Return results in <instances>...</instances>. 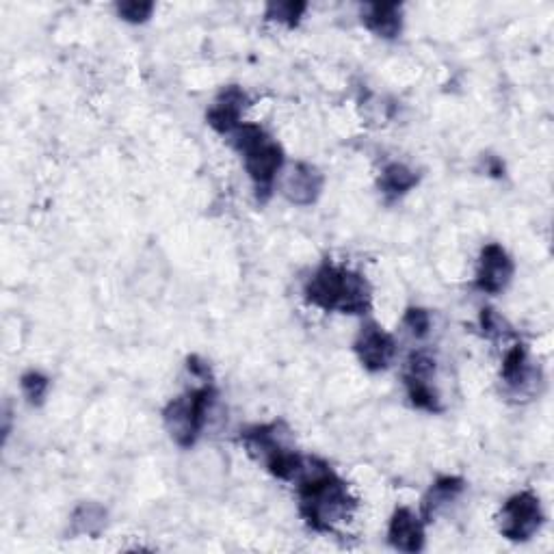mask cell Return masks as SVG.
I'll list each match as a JSON object with an SVG mask.
<instances>
[{"label": "cell", "mask_w": 554, "mask_h": 554, "mask_svg": "<svg viewBox=\"0 0 554 554\" xmlns=\"http://www.w3.org/2000/svg\"><path fill=\"white\" fill-rule=\"evenodd\" d=\"M544 509L542 500L533 492L513 494L498 513V531L509 542H529L542 529Z\"/></svg>", "instance_id": "cell-5"}, {"label": "cell", "mask_w": 554, "mask_h": 554, "mask_svg": "<svg viewBox=\"0 0 554 554\" xmlns=\"http://www.w3.org/2000/svg\"><path fill=\"white\" fill-rule=\"evenodd\" d=\"M308 303L325 312L340 314H366L371 310L373 293L366 277L345 267H336L332 262H325L312 273L310 280L303 288Z\"/></svg>", "instance_id": "cell-2"}, {"label": "cell", "mask_w": 554, "mask_h": 554, "mask_svg": "<svg viewBox=\"0 0 554 554\" xmlns=\"http://www.w3.org/2000/svg\"><path fill=\"white\" fill-rule=\"evenodd\" d=\"M500 375H503V381L509 386V390L522 394L526 388L535 386V375H539V371H535V366L531 364L526 347L516 345L505 353L503 371H500Z\"/></svg>", "instance_id": "cell-12"}, {"label": "cell", "mask_w": 554, "mask_h": 554, "mask_svg": "<svg viewBox=\"0 0 554 554\" xmlns=\"http://www.w3.org/2000/svg\"><path fill=\"white\" fill-rule=\"evenodd\" d=\"M362 22L377 37L394 39L403 29V7L397 3H371L362 9Z\"/></svg>", "instance_id": "cell-11"}, {"label": "cell", "mask_w": 554, "mask_h": 554, "mask_svg": "<svg viewBox=\"0 0 554 554\" xmlns=\"http://www.w3.org/2000/svg\"><path fill=\"white\" fill-rule=\"evenodd\" d=\"M481 327H483V332L487 336H492V338L507 334V323L503 319H500V316L494 310H490V308H485L481 312Z\"/></svg>", "instance_id": "cell-21"}, {"label": "cell", "mask_w": 554, "mask_h": 554, "mask_svg": "<svg viewBox=\"0 0 554 554\" xmlns=\"http://www.w3.org/2000/svg\"><path fill=\"white\" fill-rule=\"evenodd\" d=\"M152 11H154V3H137V0L117 5V13H120V18L130 24L145 22L152 16Z\"/></svg>", "instance_id": "cell-20"}, {"label": "cell", "mask_w": 554, "mask_h": 554, "mask_svg": "<svg viewBox=\"0 0 554 554\" xmlns=\"http://www.w3.org/2000/svg\"><path fill=\"white\" fill-rule=\"evenodd\" d=\"M388 542L401 552H420L425 548V520L407 507H399L392 513L388 526Z\"/></svg>", "instance_id": "cell-10"}, {"label": "cell", "mask_w": 554, "mask_h": 554, "mask_svg": "<svg viewBox=\"0 0 554 554\" xmlns=\"http://www.w3.org/2000/svg\"><path fill=\"white\" fill-rule=\"evenodd\" d=\"M418 184V174L403 163H390L381 171L379 189L388 200H399L405 193H410Z\"/></svg>", "instance_id": "cell-14"}, {"label": "cell", "mask_w": 554, "mask_h": 554, "mask_svg": "<svg viewBox=\"0 0 554 554\" xmlns=\"http://www.w3.org/2000/svg\"><path fill=\"white\" fill-rule=\"evenodd\" d=\"M513 260L498 243H490L483 247L481 258H479V267H477V284L479 290L487 295H498L509 286L511 277H513Z\"/></svg>", "instance_id": "cell-7"}, {"label": "cell", "mask_w": 554, "mask_h": 554, "mask_svg": "<svg viewBox=\"0 0 554 554\" xmlns=\"http://www.w3.org/2000/svg\"><path fill=\"white\" fill-rule=\"evenodd\" d=\"M403 325L414 338H425L431 332V314L425 308H410L403 316Z\"/></svg>", "instance_id": "cell-19"}, {"label": "cell", "mask_w": 554, "mask_h": 554, "mask_svg": "<svg viewBox=\"0 0 554 554\" xmlns=\"http://www.w3.org/2000/svg\"><path fill=\"white\" fill-rule=\"evenodd\" d=\"M247 107V94L236 85H230L221 91L213 107L206 113L208 126L217 130L219 135H232L241 126V115Z\"/></svg>", "instance_id": "cell-9"}, {"label": "cell", "mask_w": 554, "mask_h": 554, "mask_svg": "<svg viewBox=\"0 0 554 554\" xmlns=\"http://www.w3.org/2000/svg\"><path fill=\"white\" fill-rule=\"evenodd\" d=\"M215 397V388L206 384L202 388L182 394V397L174 401H169L163 412V422L167 433L171 435V440L182 448L193 446L206 427Z\"/></svg>", "instance_id": "cell-4"}, {"label": "cell", "mask_w": 554, "mask_h": 554, "mask_svg": "<svg viewBox=\"0 0 554 554\" xmlns=\"http://www.w3.org/2000/svg\"><path fill=\"white\" fill-rule=\"evenodd\" d=\"M107 524V511L96 503H83L72 516L74 535H98Z\"/></svg>", "instance_id": "cell-16"}, {"label": "cell", "mask_w": 554, "mask_h": 554, "mask_svg": "<svg viewBox=\"0 0 554 554\" xmlns=\"http://www.w3.org/2000/svg\"><path fill=\"white\" fill-rule=\"evenodd\" d=\"M353 349L366 371L379 373L386 371L392 364L394 355H397V342H394V336L388 334L381 325L366 323L360 329L358 338H355Z\"/></svg>", "instance_id": "cell-6"}, {"label": "cell", "mask_w": 554, "mask_h": 554, "mask_svg": "<svg viewBox=\"0 0 554 554\" xmlns=\"http://www.w3.org/2000/svg\"><path fill=\"white\" fill-rule=\"evenodd\" d=\"M230 141L232 148L243 156L245 169L254 182L258 200L265 202L273 191L275 176L284 167L282 145L269 137L265 128L256 124H241L230 135Z\"/></svg>", "instance_id": "cell-3"}, {"label": "cell", "mask_w": 554, "mask_h": 554, "mask_svg": "<svg viewBox=\"0 0 554 554\" xmlns=\"http://www.w3.org/2000/svg\"><path fill=\"white\" fill-rule=\"evenodd\" d=\"M405 388H407V397H410L412 405L418 407V410H425L431 414L442 412V399L438 390L431 386V379H418V377L405 375Z\"/></svg>", "instance_id": "cell-15"}, {"label": "cell", "mask_w": 554, "mask_h": 554, "mask_svg": "<svg viewBox=\"0 0 554 554\" xmlns=\"http://www.w3.org/2000/svg\"><path fill=\"white\" fill-rule=\"evenodd\" d=\"M299 511L310 529L327 533L351 516L355 498L347 483L321 459H306L297 477Z\"/></svg>", "instance_id": "cell-1"}, {"label": "cell", "mask_w": 554, "mask_h": 554, "mask_svg": "<svg viewBox=\"0 0 554 554\" xmlns=\"http://www.w3.org/2000/svg\"><path fill=\"white\" fill-rule=\"evenodd\" d=\"M323 174L310 163H295L282 178V195L290 204L310 206L323 191Z\"/></svg>", "instance_id": "cell-8"}, {"label": "cell", "mask_w": 554, "mask_h": 554, "mask_svg": "<svg viewBox=\"0 0 554 554\" xmlns=\"http://www.w3.org/2000/svg\"><path fill=\"white\" fill-rule=\"evenodd\" d=\"M464 490L466 481L461 477H440L429 487L425 498H422L420 518L425 522H431L448 503H453L455 498H459V494Z\"/></svg>", "instance_id": "cell-13"}, {"label": "cell", "mask_w": 554, "mask_h": 554, "mask_svg": "<svg viewBox=\"0 0 554 554\" xmlns=\"http://www.w3.org/2000/svg\"><path fill=\"white\" fill-rule=\"evenodd\" d=\"M306 7H308L306 3H271L267 7V18L288 26H295L299 24Z\"/></svg>", "instance_id": "cell-18"}, {"label": "cell", "mask_w": 554, "mask_h": 554, "mask_svg": "<svg viewBox=\"0 0 554 554\" xmlns=\"http://www.w3.org/2000/svg\"><path fill=\"white\" fill-rule=\"evenodd\" d=\"M20 388L24 392L26 401H29L31 405H42L48 390H50V379L39 371H29V373L22 375Z\"/></svg>", "instance_id": "cell-17"}]
</instances>
